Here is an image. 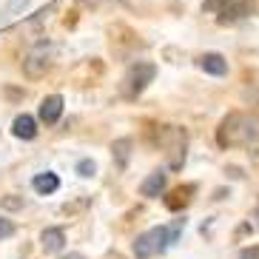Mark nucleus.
Segmentation results:
<instances>
[{
    "label": "nucleus",
    "instance_id": "obj_1",
    "mask_svg": "<svg viewBox=\"0 0 259 259\" xmlns=\"http://www.w3.org/2000/svg\"><path fill=\"white\" fill-rule=\"evenodd\" d=\"M259 143V114L248 111H231L222 117L217 128V145L220 148H236V145H251Z\"/></svg>",
    "mask_w": 259,
    "mask_h": 259
},
{
    "label": "nucleus",
    "instance_id": "obj_2",
    "mask_svg": "<svg viewBox=\"0 0 259 259\" xmlns=\"http://www.w3.org/2000/svg\"><path fill=\"white\" fill-rule=\"evenodd\" d=\"M157 77V66L148 60H137L125 71V80H122V94L125 97H140V94L148 89V83H154Z\"/></svg>",
    "mask_w": 259,
    "mask_h": 259
},
{
    "label": "nucleus",
    "instance_id": "obj_3",
    "mask_svg": "<svg viewBox=\"0 0 259 259\" xmlns=\"http://www.w3.org/2000/svg\"><path fill=\"white\" fill-rule=\"evenodd\" d=\"M171 245V234H168V228H151L145 231V234L137 236V242H134V256L137 259H151L157 256V253H162Z\"/></svg>",
    "mask_w": 259,
    "mask_h": 259
},
{
    "label": "nucleus",
    "instance_id": "obj_4",
    "mask_svg": "<svg viewBox=\"0 0 259 259\" xmlns=\"http://www.w3.org/2000/svg\"><path fill=\"white\" fill-rule=\"evenodd\" d=\"M162 145L168 148V168H183L185 162V145H188V140H185V131L174 128V125H165L162 128Z\"/></svg>",
    "mask_w": 259,
    "mask_h": 259
},
{
    "label": "nucleus",
    "instance_id": "obj_5",
    "mask_svg": "<svg viewBox=\"0 0 259 259\" xmlns=\"http://www.w3.org/2000/svg\"><path fill=\"white\" fill-rule=\"evenodd\" d=\"M251 12H253V0H228V3L220 9L217 23L220 26H234V23H239L245 15H251Z\"/></svg>",
    "mask_w": 259,
    "mask_h": 259
},
{
    "label": "nucleus",
    "instance_id": "obj_6",
    "mask_svg": "<svg viewBox=\"0 0 259 259\" xmlns=\"http://www.w3.org/2000/svg\"><path fill=\"white\" fill-rule=\"evenodd\" d=\"M49 69H52V57H49L43 49H37V52L26 54V60H23V74L29 77V80H40V77H46Z\"/></svg>",
    "mask_w": 259,
    "mask_h": 259
},
{
    "label": "nucleus",
    "instance_id": "obj_7",
    "mask_svg": "<svg viewBox=\"0 0 259 259\" xmlns=\"http://www.w3.org/2000/svg\"><path fill=\"white\" fill-rule=\"evenodd\" d=\"M197 66L205 71V74H211V77H225V74H228V60H225L220 52L199 54V57H197Z\"/></svg>",
    "mask_w": 259,
    "mask_h": 259
},
{
    "label": "nucleus",
    "instance_id": "obj_8",
    "mask_svg": "<svg viewBox=\"0 0 259 259\" xmlns=\"http://www.w3.org/2000/svg\"><path fill=\"white\" fill-rule=\"evenodd\" d=\"M165 188H168V174L165 171H151V174L143 180V185H140V194L154 199V197H162Z\"/></svg>",
    "mask_w": 259,
    "mask_h": 259
},
{
    "label": "nucleus",
    "instance_id": "obj_9",
    "mask_svg": "<svg viewBox=\"0 0 259 259\" xmlns=\"http://www.w3.org/2000/svg\"><path fill=\"white\" fill-rule=\"evenodd\" d=\"M63 114V97L60 94H49V97L40 100V120L46 125H54Z\"/></svg>",
    "mask_w": 259,
    "mask_h": 259
},
{
    "label": "nucleus",
    "instance_id": "obj_10",
    "mask_svg": "<svg viewBox=\"0 0 259 259\" xmlns=\"http://www.w3.org/2000/svg\"><path fill=\"white\" fill-rule=\"evenodd\" d=\"M12 134L20 140H34L37 137V120L31 114H17L15 122H12Z\"/></svg>",
    "mask_w": 259,
    "mask_h": 259
},
{
    "label": "nucleus",
    "instance_id": "obj_11",
    "mask_svg": "<svg viewBox=\"0 0 259 259\" xmlns=\"http://www.w3.org/2000/svg\"><path fill=\"white\" fill-rule=\"evenodd\" d=\"M63 245H66V231L63 228H46L40 234V248L46 253H57L63 251Z\"/></svg>",
    "mask_w": 259,
    "mask_h": 259
},
{
    "label": "nucleus",
    "instance_id": "obj_12",
    "mask_svg": "<svg viewBox=\"0 0 259 259\" xmlns=\"http://www.w3.org/2000/svg\"><path fill=\"white\" fill-rule=\"evenodd\" d=\"M29 3L31 0H6V3L0 6V26H9L12 20H17V17L29 9Z\"/></svg>",
    "mask_w": 259,
    "mask_h": 259
},
{
    "label": "nucleus",
    "instance_id": "obj_13",
    "mask_svg": "<svg viewBox=\"0 0 259 259\" xmlns=\"http://www.w3.org/2000/svg\"><path fill=\"white\" fill-rule=\"evenodd\" d=\"M31 188L37 191V194H54V191L60 188V177L57 174H52V171H46V174H37L34 180H31Z\"/></svg>",
    "mask_w": 259,
    "mask_h": 259
},
{
    "label": "nucleus",
    "instance_id": "obj_14",
    "mask_svg": "<svg viewBox=\"0 0 259 259\" xmlns=\"http://www.w3.org/2000/svg\"><path fill=\"white\" fill-rule=\"evenodd\" d=\"M111 154H114L117 165L125 168V165H128V157H131V140H128V137L114 140V143H111Z\"/></svg>",
    "mask_w": 259,
    "mask_h": 259
},
{
    "label": "nucleus",
    "instance_id": "obj_15",
    "mask_svg": "<svg viewBox=\"0 0 259 259\" xmlns=\"http://www.w3.org/2000/svg\"><path fill=\"white\" fill-rule=\"evenodd\" d=\"M191 191H194V185H185V188H174V191H171V197L165 199V205L171 208V211H180L183 205H188V199H191L188 194H191Z\"/></svg>",
    "mask_w": 259,
    "mask_h": 259
},
{
    "label": "nucleus",
    "instance_id": "obj_16",
    "mask_svg": "<svg viewBox=\"0 0 259 259\" xmlns=\"http://www.w3.org/2000/svg\"><path fill=\"white\" fill-rule=\"evenodd\" d=\"M94 171H97L94 160H80V162H77V174H80V177H94Z\"/></svg>",
    "mask_w": 259,
    "mask_h": 259
},
{
    "label": "nucleus",
    "instance_id": "obj_17",
    "mask_svg": "<svg viewBox=\"0 0 259 259\" xmlns=\"http://www.w3.org/2000/svg\"><path fill=\"white\" fill-rule=\"evenodd\" d=\"M12 234H15V222L6 220V217H0V239H9Z\"/></svg>",
    "mask_w": 259,
    "mask_h": 259
},
{
    "label": "nucleus",
    "instance_id": "obj_18",
    "mask_svg": "<svg viewBox=\"0 0 259 259\" xmlns=\"http://www.w3.org/2000/svg\"><path fill=\"white\" fill-rule=\"evenodd\" d=\"M242 100L245 103H251V106H259V89H245Z\"/></svg>",
    "mask_w": 259,
    "mask_h": 259
},
{
    "label": "nucleus",
    "instance_id": "obj_19",
    "mask_svg": "<svg viewBox=\"0 0 259 259\" xmlns=\"http://www.w3.org/2000/svg\"><path fill=\"white\" fill-rule=\"evenodd\" d=\"M225 3H228V0H205V3H202V12H220Z\"/></svg>",
    "mask_w": 259,
    "mask_h": 259
},
{
    "label": "nucleus",
    "instance_id": "obj_20",
    "mask_svg": "<svg viewBox=\"0 0 259 259\" xmlns=\"http://www.w3.org/2000/svg\"><path fill=\"white\" fill-rule=\"evenodd\" d=\"M239 259H259V245H251V248H245L239 253Z\"/></svg>",
    "mask_w": 259,
    "mask_h": 259
},
{
    "label": "nucleus",
    "instance_id": "obj_21",
    "mask_svg": "<svg viewBox=\"0 0 259 259\" xmlns=\"http://www.w3.org/2000/svg\"><path fill=\"white\" fill-rule=\"evenodd\" d=\"M83 6H89V9H100L103 3H108V0H80Z\"/></svg>",
    "mask_w": 259,
    "mask_h": 259
},
{
    "label": "nucleus",
    "instance_id": "obj_22",
    "mask_svg": "<svg viewBox=\"0 0 259 259\" xmlns=\"http://www.w3.org/2000/svg\"><path fill=\"white\" fill-rule=\"evenodd\" d=\"M3 205H6V208H20V205H23V202H20V199H6Z\"/></svg>",
    "mask_w": 259,
    "mask_h": 259
},
{
    "label": "nucleus",
    "instance_id": "obj_23",
    "mask_svg": "<svg viewBox=\"0 0 259 259\" xmlns=\"http://www.w3.org/2000/svg\"><path fill=\"white\" fill-rule=\"evenodd\" d=\"M63 259H85L83 253H69V256H63Z\"/></svg>",
    "mask_w": 259,
    "mask_h": 259
}]
</instances>
